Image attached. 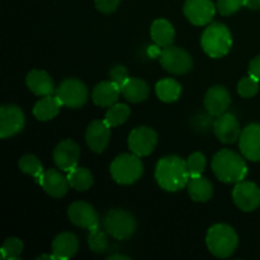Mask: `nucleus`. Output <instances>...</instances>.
Returning a JSON list of instances; mask_svg holds the SVG:
<instances>
[{"label": "nucleus", "instance_id": "nucleus-1", "mask_svg": "<svg viewBox=\"0 0 260 260\" xmlns=\"http://www.w3.org/2000/svg\"><path fill=\"white\" fill-rule=\"evenodd\" d=\"M155 179L159 187L168 192L183 189L190 179L187 161L177 155L161 157L155 168Z\"/></svg>", "mask_w": 260, "mask_h": 260}, {"label": "nucleus", "instance_id": "nucleus-2", "mask_svg": "<svg viewBox=\"0 0 260 260\" xmlns=\"http://www.w3.org/2000/svg\"><path fill=\"white\" fill-rule=\"evenodd\" d=\"M212 170L216 178L226 184H236L248 175V167L243 157L228 149L221 150L213 156Z\"/></svg>", "mask_w": 260, "mask_h": 260}, {"label": "nucleus", "instance_id": "nucleus-3", "mask_svg": "<svg viewBox=\"0 0 260 260\" xmlns=\"http://www.w3.org/2000/svg\"><path fill=\"white\" fill-rule=\"evenodd\" d=\"M201 46L206 55L212 58H220L228 55L233 46L231 32L225 24L220 22L211 23L203 30L201 37Z\"/></svg>", "mask_w": 260, "mask_h": 260}, {"label": "nucleus", "instance_id": "nucleus-4", "mask_svg": "<svg viewBox=\"0 0 260 260\" xmlns=\"http://www.w3.org/2000/svg\"><path fill=\"white\" fill-rule=\"evenodd\" d=\"M206 244L212 255L225 259L235 253L239 244L236 231L226 223H217L208 230Z\"/></svg>", "mask_w": 260, "mask_h": 260}, {"label": "nucleus", "instance_id": "nucleus-5", "mask_svg": "<svg viewBox=\"0 0 260 260\" xmlns=\"http://www.w3.org/2000/svg\"><path fill=\"white\" fill-rule=\"evenodd\" d=\"M144 173V164L136 154L118 155L111 164V175L114 182L122 185L136 183Z\"/></svg>", "mask_w": 260, "mask_h": 260}, {"label": "nucleus", "instance_id": "nucleus-6", "mask_svg": "<svg viewBox=\"0 0 260 260\" xmlns=\"http://www.w3.org/2000/svg\"><path fill=\"white\" fill-rule=\"evenodd\" d=\"M104 230L117 240H126L135 234L137 228L136 218L124 210H112L103 220Z\"/></svg>", "mask_w": 260, "mask_h": 260}, {"label": "nucleus", "instance_id": "nucleus-7", "mask_svg": "<svg viewBox=\"0 0 260 260\" xmlns=\"http://www.w3.org/2000/svg\"><path fill=\"white\" fill-rule=\"evenodd\" d=\"M56 96L60 99L62 107L68 108H81L86 103L89 96L88 88L79 79H66L56 89Z\"/></svg>", "mask_w": 260, "mask_h": 260}, {"label": "nucleus", "instance_id": "nucleus-8", "mask_svg": "<svg viewBox=\"0 0 260 260\" xmlns=\"http://www.w3.org/2000/svg\"><path fill=\"white\" fill-rule=\"evenodd\" d=\"M160 63L162 68L174 75H183L192 70L193 60L189 53L180 47L168 46L160 53Z\"/></svg>", "mask_w": 260, "mask_h": 260}, {"label": "nucleus", "instance_id": "nucleus-9", "mask_svg": "<svg viewBox=\"0 0 260 260\" xmlns=\"http://www.w3.org/2000/svg\"><path fill=\"white\" fill-rule=\"evenodd\" d=\"M25 124V117L22 109L14 104H5L0 108V137L15 136Z\"/></svg>", "mask_w": 260, "mask_h": 260}, {"label": "nucleus", "instance_id": "nucleus-10", "mask_svg": "<svg viewBox=\"0 0 260 260\" xmlns=\"http://www.w3.org/2000/svg\"><path fill=\"white\" fill-rule=\"evenodd\" d=\"M234 203L239 210L244 212H253L260 206V189L258 185L253 182L236 183L233 190Z\"/></svg>", "mask_w": 260, "mask_h": 260}, {"label": "nucleus", "instance_id": "nucleus-11", "mask_svg": "<svg viewBox=\"0 0 260 260\" xmlns=\"http://www.w3.org/2000/svg\"><path fill=\"white\" fill-rule=\"evenodd\" d=\"M157 134L147 126H140L132 129L128 136V147L137 156H147L155 150Z\"/></svg>", "mask_w": 260, "mask_h": 260}, {"label": "nucleus", "instance_id": "nucleus-12", "mask_svg": "<svg viewBox=\"0 0 260 260\" xmlns=\"http://www.w3.org/2000/svg\"><path fill=\"white\" fill-rule=\"evenodd\" d=\"M69 220L71 223L81 229H86V230H91L98 226H101L99 222V216L96 213L95 208L88 202H74L69 206L68 210Z\"/></svg>", "mask_w": 260, "mask_h": 260}, {"label": "nucleus", "instance_id": "nucleus-13", "mask_svg": "<svg viewBox=\"0 0 260 260\" xmlns=\"http://www.w3.org/2000/svg\"><path fill=\"white\" fill-rule=\"evenodd\" d=\"M183 12L192 24L201 27L212 22L216 7L211 0H187Z\"/></svg>", "mask_w": 260, "mask_h": 260}, {"label": "nucleus", "instance_id": "nucleus-14", "mask_svg": "<svg viewBox=\"0 0 260 260\" xmlns=\"http://www.w3.org/2000/svg\"><path fill=\"white\" fill-rule=\"evenodd\" d=\"M80 159V147L73 140H63L53 150V161L62 172L75 169Z\"/></svg>", "mask_w": 260, "mask_h": 260}, {"label": "nucleus", "instance_id": "nucleus-15", "mask_svg": "<svg viewBox=\"0 0 260 260\" xmlns=\"http://www.w3.org/2000/svg\"><path fill=\"white\" fill-rule=\"evenodd\" d=\"M111 140V127L102 119L90 122L85 132V141L89 149L93 152L101 154L107 149Z\"/></svg>", "mask_w": 260, "mask_h": 260}, {"label": "nucleus", "instance_id": "nucleus-16", "mask_svg": "<svg viewBox=\"0 0 260 260\" xmlns=\"http://www.w3.org/2000/svg\"><path fill=\"white\" fill-rule=\"evenodd\" d=\"M239 147L245 159L260 161V123L249 124L241 131Z\"/></svg>", "mask_w": 260, "mask_h": 260}, {"label": "nucleus", "instance_id": "nucleus-17", "mask_svg": "<svg viewBox=\"0 0 260 260\" xmlns=\"http://www.w3.org/2000/svg\"><path fill=\"white\" fill-rule=\"evenodd\" d=\"M213 132L218 141L222 144H234L236 140L240 139L241 129L238 119L234 114L223 113L216 118L213 122Z\"/></svg>", "mask_w": 260, "mask_h": 260}, {"label": "nucleus", "instance_id": "nucleus-18", "mask_svg": "<svg viewBox=\"0 0 260 260\" xmlns=\"http://www.w3.org/2000/svg\"><path fill=\"white\" fill-rule=\"evenodd\" d=\"M231 104V96L222 85L211 86L205 95V108L211 117H218L225 113Z\"/></svg>", "mask_w": 260, "mask_h": 260}, {"label": "nucleus", "instance_id": "nucleus-19", "mask_svg": "<svg viewBox=\"0 0 260 260\" xmlns=\"http://www.w3.org/2000/svg\"><path fill=\"white\" fill-rule=\"evenodd\" d=\"M38 183L43 188V190L53 198H62L70 187L68 177L62 175L56 169L43 172V174L38 178Z\"/></svg>", "mask_w": 260, "mask_h": 260}, {"label": "nucleus", "instance_id": "nucleus-20", "mask_svg": "<svg viewBox=\"0 0 260 260\" xmlns=\"http://www.w3.org/2000/svg\"><path fill=\"white\" fill-rule=\"evenodd\" d=\"M121 94V88L114 81H102L94 88L91 98L95 106L106 108L116 104Z\"/></svg>", "mask_w": 260, "mask_h": 260}, {"label": "nucleus", "instance_id": "nucleus-21", "mask_svg": "<svg viewBox=\"0 0 260 260\" xmlns=\"http://www.w3.org/2000/svg\"><path fill=\"white\" fill-rule=\"evenodd\" d=\"M25 84H27L28 89L38 96L52 95V93L55 91V84H53L52 79L43 70H32L30 73H28L27 78H25Z\"/></svg>", "mask_w": 260, "mask_h": 260}, {"label": "nucleus", "instance_id": "nucleus-22", "mask_svg": "<svg viewBox=\"0 0 260 260\" xmlns=\"http://www.w3.org/2000/svg\"><path fill=\"white\" fill-rule=\"evenodd\" d=\"M79 240L74 234L61 233L53 239L52 254L56 259H70L78 253Z\"/></svg>", "mask_w": 260, "mask_h": 260}, {"label": "nucleus", "instance_id": "nucleus-23", "mask_svg": "<svg viewBox=\"0 0 260 260\" xmlns=\"http://www.w3.org/2000/svg\"><path fill=\"white\" fill-rule=\"evenodd\" d=\"M121 93L123 98L131 103H140L147 99L150 93V88L147 83L139 78H129L123 86L121 88Z\"/></svg>", "mask_w": 260, "mask_h": 260}, {"label": "nucleus", "instance_id": "nucleus-24", "mask_svg": "<svg viewBox=\"0 0 260 260\" xmlns=\"http://www.w3.org/2000/svg\"><path fill=\"white\" fill-rule=\"evenodd\" d=\"M150 35H151V38L155 42V45L160 46V47H168V46L173 45V41H174L175 37V30L169 20L156 19L151 24Z\"/></svg>", "mask_w": 260, "mask_h": 260}, {"label": "nucleus", "instance_id": "nucleus-25", "mask_svg": "<svg viewBox=\"0 0 260 260\" xmlns=\"http://www.w3.org/2000/svg\"><path fill=\"white\" fill-rule=\"evenodd\" d=\"M61 107H62V104H61L60 99L57 96H43L33 107V116L38 121H50V119L55 118L57 116Z\"/></svg>", "mask_w": 260, "mask_h": 260}, {"label": "nucleus", "instance_id": "nucleus-26", "mask_svg": "<svg viewBox=\"0 0 260 260\" xmlns=\"http://www.w3.org/2000/svg\"><path fill=\"white\" fill-rule=\"evenodd\" d=\"M187 187L189 197L192 198L194 202H207V201H210L211 198H212V184H211L210 180L203 178L202 175H201V177L190 178Z\"/></svg>", "mask_w": 260, "mask_h": 260}, {"label": "nucleus", "instance_id": "nucleus-27", "mask_svg": "<svg viewBox=\"0 0 260 260\" xmlns=\"http://www.w3.org/2000/svg\"><path fill=\"white\" fill-rule=\"evenodd\" d=\"M155 90H156V95L160 101L165 102V103H173V102L178 101L182 94V86L174 79L167 78L157 81Z\"/></svg>", "mask_w": 260, "mask_h": 260}, {"label": "nucleus", "instance_id": "nucleus-28", "mask_svg": "<svg viewBox=\"0 0 260 260\" xmlns=\"http://www.w3.org/2000/svg\"><path fill=\"white\" fill-rule=\"evenodd\" d=\"M68 180L70 187L78 192L88 190L94 182L90 170L81 167H76L75 169L68 172Z\"/></svg>", "mask_w": 260, "mask_h": 260}, {"label": "nucleus", "instance_id": "nucleus-29", "mask_svg": "<svg viewBox=\"0 0 260 260\" xmlns=\"http://www.w3.org/2000/svg\"><path fill=\"white\" fill-rule=\"evenodd\" d=\"M129 114H131V109H129L127 104L116 103L112 107H109L106 116H104V121L107 122V124L111 128H113V127L123 124L128 119Z\"/></svg>", "mask_w": 260, "mask_h": 260}, {"label": "nucleus", "instance_id": "nucleus-30", "mask_svg": "<svg viewBox=\"0 0 260 260\" xmlns=\"http://www.w3.org/2000/svg\"><path fill=\"white\" fill-rule=\"evenodd\" d=\"M18 165H19L20 172L36 178L37 180L38 178L43 174L42 162L40 161V159H38L36 155H32V154L23 155V156L20 157L19 164Z\"/></svg>", "mask_w": 260, "mask_h": 260}, {"label": "nucleus", "instance_id": "nucleus-31", "mask_svg": "<svg viewBox=\"0 0 260 260\" xmlns=\"http://www.w3.org/2000/svg\"><path fill=\"white\" fill-rule=\"evenodd\" d=\"M88 235V245L90 248V250H93L94 253H103L108 248V238H107V231L104 230V228L102 229L101 226L95 229H91L89 230Z\"/></svg>", "mask_w": 260, "mask_h": 260}, {"label": "nucleus", "instance_id": "nucleus-32", "mask_svg": "<svg viewBox=\"0 0 260 260\" xmlns=\"http://www.w3.org/2000/svg\"><path fill=\"white\" fill-rule=\"evenodd\" d=\"M3 259H18L23 251L22 240L17 238H8L2 246Z\"/></svg>", "mask_w": 260, "mask_h": 260}, {"label": "nucleus", "instance_id": "nucleus-33", "mask_svg": "<svg viewBox=\"0 0 260 260\" xmlns=\"http://www.w3.org/2000/svg\"><path fill=\"white\" fill-rule=\"evenodd\" d=\"M188 170H189L190 178L201 177L206 169V156L202 152H193L189 155L187 160Z\"/></svg>", "mask_w": 260, "mask_h": 260}, {"label": "nucleus", "instance_id": "nucleus-34", "mask_svg": "<svg viewBox=\"0 0 260 260\" xmlns=\"http://www.w3.org/2000/svg\"><path fill=\"white\" fill-rule=\"evenodd\" d=\"M259 90V80L253 76H246L241 79L238 84V93L243 98H251L255 95Z\"/></svg>", "mask_w": 260, "mask_h": 260}, {"label": "nucleus", "instance_id": "nucleus-35", "mask_svg": "<svg viewBox=\"0 0 260 260\" xmlns=\"http://www.w3.org/2000/svg\"><path fill=\"white\" fill-rule=\"evenodd\" d=\"M216 7L222 15H231L245 7V0H217Z\"/></svg>", "mask_w": 260, "mask_h": 260}, {"label": "nucleus", "instance_id": "nucleus-36", "mask_svg": "<svg viewBox=\"0 0 260 260\" xmlns=\"http://www.w3.org/2000/svg\"><path fill=\"white\" fill-rule=\"evenodd\" d=\"M109 75H111V80L114 81L119 88H122V86L126 84V81L129 79L128 71H127V69L122 65L114 66V68L109 71Z\"/></svg>", "mask_w": 260, "mask_h": 260}, {"label": "nucleus", "instance_id": "nucleus-37", "mask_svg": "<svg viewBox=\"0 0 260 260\" xmlns=\"http://www.w3.org/2000/svg\"><path fill=\"white\" fill-rule=\"evenodd\" d=\"M119 3L121 0H95V7L101 13L109 14V13L116 12Z\"/></svg>", "mask_w": 260, "mask_h": 260}, {"label": "nucleus", "instance_id": "nucleus-38", "mask_svg": "<svg viewBox=\"0 0 260 260\" xmlns=\"http://www.w3.org/2000/svg\"><path fill=\"white\" fill-rule=\"evenodd\" d=\"M249 75L260 81V55L251 60L250 65H249Z\"/></svg>", "mask_w": 260, "mask_h": 260}, {"label": "nucleus", "instance_id": "nucleus-39", "mask_svg": "<svg viewBox=\"0 0 260 260\" xmlns=\"http://www.w3.org/2000/svg\"><path fill=\"white\" fill-rule=\"evenodd\" d=\"M245 7L251 10L260 9V0H245Z\"/></svg>", "mask_w": 260, "mask_h": 260}, {"label": "nucleus", "instance_id": "nucleus-40", "mask_svg": "<svg viewBox=\"0 0 260 260\" xmlns=\"http://www.w3.org/2000/svg\"><path fill=\"white\" fill-rule=\"evenodd\" d=\"M114 259H127V260H128L129 258H128V256L121 255V254H114V255L109 256V260H114Z\"/></svg>", "mask_w": 260, "mask_h": 260}, {"label": "nucleus", "instance_id": "nucleus-41", "mask_svg": "<svg viewBox=\"0 0 260 260\" xmlns=\"http://www.w3.org/2000/svg\"><path fill=\"white\" fill-rule=\"evenodd\" d=\"M42 259H56V256L53 255V254H51V255H41L37 258V260H42Z\"/></svg>", "mask_w": 260, "mask_h": 260}]
</instances>
